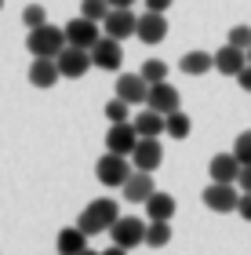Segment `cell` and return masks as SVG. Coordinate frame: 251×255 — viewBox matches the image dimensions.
I'll return each instance as SVG.
<instances>
[{
	"mask_svg": "<svg viewBox=\"0 0 251 255\" xmlns=\"http://www.w3.org/2000/svg\"><path fill=\"white\" fill-rule=\"evenodd\" d=\"M117 219H120L117 201H109V197H98V201H91L84 212H81L77 226H81L87 237H95V234H109V226L117 223Z\"/></svg>",
	"mask_w": 251,
	"mask_h": 255,
	"instance_id": "cell-1",
	"label": "cell"
},
{
	"mask_svg": "<svg viewBox=\"0 0 251 255\" xmlns=\"http://www.w3.org/2000/svg\"><path fill=\"white\" fill-rule=\"evenodd\" d=\"M26 48H29L33 59H55V55L66 48V29H62V26H51V22H44V26L29 29Z\"/></svg>",
	"mask_w": 251,
	"mask_h": 255,
	"instance_id": "cell-2",
	"label": "cell"
},
{
	"mask_svg": "<svg viewBox=\"0 0 251 255\" xmlns=\"http://www.w3.org/2000/svg\"><path fill=\"white\" fill-rule=\"evenodd\" d=\"M131 171H135V164H128V157L109 153V149L98 157V164H95V175H98L102 186H124V182L131 179Z\"/></svg>",
	"mask_w": 251,
	"mask_h": 255,
	"instance_id": "cell-3",
	"label": "cell"
},
{
	"mask_svg": "<svg viewBox=\"0 0 251 255\" xmlns=\"http://www.w3.org/2000/svg\"><path fill=\"white\" fill-rule=\"evenodd\" d=\"M109 245H120L128 252L146 245V223H142V219H135V215H120L117 223L109 226Z\"/></svg>",
	"mask_w": 251,
	"mask_h": 255,
	"instance_id": "cell-4",
	"label": "cell"
},
{
	"mask_svg": "<svg viewBox=\"0 0 251 255\" xmlns=\"http://www.w3.org/2000/svg\"><path fill=\"white\" fill-rule=\"evenodd\" d=\"M62 29H66V44H73V48H84V51H91V48L102 40V22H91V18H84V15L70 18Z\"/></svg>",
	"mask_w": 251,
	"mask_h": 255,
	"instance_id": "cell-5",
	"label": "cell"
},
{
	"mask_svg": "<svg viewBox=\"0 0 251 255\" xmlns=\"http://www.w3.org/2000/svg\"><path fill=\"white\" fill-rule=\"evenodd\" d=\"M237 201H241V186H237V182H211V186L204 190V204H208L215 215L237 212Z\"/></svg>",
	"mask_w": 251,
	"mask_h": 255,
	"instance_id": "cell-6",
	"label": "cell"
},
{
	"mask_svg": "<svg viewBox=\"0 0 251 255\" xmlns=\"http://www.w3.org/2000/svg\"><path fill=\"white\" fill-rule=\"evenodd\" d=\"M135 26H139V15L131 7H109V15L102 18V33L113 40H128L135 37Z\"/></svg>",
	"mask_w": 251,
	"mask_h": 255,
	"instance_id": "cell-7",
	"label": "cell"
},
{
	"mask_svg": "<svg viewBox=\"0 0 251 255\" xmlns=\"http://www.w3.org/2000/svg\"><path fill=\"white\" fill-rule=\"evenodd\" d=\"M55 66H59V73L62 77H70V80H81L87 69H91V51L84 48H73V44H66V48L55 55Z\"/></svg>",
	"mask_w": 251,
	"mask_h": 255,
	"instance_id": "cell-8",
	"label": "cell"
},
{
	"mask_svg": "<svg viewBox=\"0 0 251 255\" xmlns=\"http://www.w3.org/2000/svg\"><path fill=\"white\" fill-rule=\"evenodd\" d=\"M124 62V48H120V40H113L102 33V40L91 48V66L95 69H106V73H113V69H120Z\"/></svg>",
	"mask_w": 251,
	"mask_h": 255,
	"instance_id": "cell-9",
	"label": "cell"
},
{
	"mask_svg": "<svg viewBox=\"0 0 251 255\" xmlns=\"http://www.w3.org/2000/svg\"><path fill=\"white\" fill-rule=\"evenodd\" d=\"M135 142H139V131H135L131 121H120V124H109L106 131V149L109 153H120V157H131Z\"/></svg>",
	"mask_w": 251,
	"mask_h": 255,
	"instance_id": "cell-10",
	"label": "cell"
},
{
	"mask_svg": "<svg viewBox=\"0 0 251 255\" xmlns=\"http://www.w3.org/2000/svg\"><path fill=\"white\" fill-rule=\"evenodd\" d=\"M161 160H164V146L157 142V138H139V142H135V149H131L135 171H157Z\"/></svg>",
	"mask_w": 251,
	"mask_h": 255,
	"instance_id": "cell-11",
	"label": "cell"
},
{
	"mask_svg": "<svg viewBox=\"0 0 251 255\" xmlns=\"http://www.w3.org/2000/svg\"><path fill=\"white\" fill-rule=\"evenodd\" d=\"M124 201L131 204H146L150 197L157 193V182H153V171H131V179L124 182Z\"/></svg>",
	"mask_w": 251,
	"mask_h": 255,
	"instance_id": "cell-12",
	"label": "cell"
},
{
	"mask_svg": "<svg viewBox=\"0 0 251 255\" xmlns=\"http://www.w3.org/2000/svg\"><path fill=\"white\" fill-rule=\"evenodd\" d=\"M135 37H139L142 44H161L167 37V18L161 15V11H142L139 26H135Z\"/></svg>",
	"mask_w": 251,
	"mask_h": 255,
	"instance_id": "cell-13",
	"label": "cell"
},
{
	"mask_svg": "<svg viewBox=\"0 0 251 255\" xmlns=\"http://www.w3.org/2000/svg\"><path fill=\"white\" fill-rule=\"evenodd\" d=\"M146 95H150V84L139 73H120L117 77V99H124L128 106H146Z\"/></svg>",
	"mask_w": 251,
	"mask_h": 255,
	"instance_id": "cell-14",
	"label": "cell"
},
{
	"mask_svg": "<svg viewBox=\"0 0 251 255\" xmlns=\"http://www.w3.org/2000/svg\"><path fill=\"white\" fill-rule=\"evenodd\" d=\"M146 106L157 110V113H175L182 106V99H178V91L167 84V80H161V84H150V95H146Z\"/></svg>",
	"mask_w": 251,
	"mask_h": 255,
	"instance_id": "cell-15",
	"label": "cell"
},
{
	"mask_svg": "<svg viewBox=\"0 0 251 255\" xmlns=\"http://www.w3.org/2000/svg\"><path fill=\"white\" fill-rule=\"evenodd\" d=\"M241 160H237V153L230 149V153H215L211 164H208V175L211 182H237V175H241Z\"/></svg>",
	"mask_w": 251,
	"mask_h": 255,
	"instance_id": "cell-16",
	"label": "cell"
},
{
	"mask_svg": "<svg viewBox=\"0 0 251 255\" xmlns=\"http://www.w3.org/2000/svg\"><path fill=\"white\" fill-rule=\"evenodd\" d=\"M244 66H248V51L233 48V44H222V48L215 51V69H219L222 77H237Z\"/></svg>",
	"mask_w": 251,
	"mask_h": 255,
	"instance_id": "cell-17",
	"label": "cell"
},
{
	"mask_svg": "<svg viewBox=\"0 0 251 255\" xmlns=\"http://www.w3.org/2000/svg\"><path fill=\"white\" fill-rule=\"evenodd\" d=\"M175 208H178L175 197L157 190L150 201H146V219H150V223H171V219H175Z\"/></svg>",
	"mask_w": 251,
	"mask_h": 255,
	"instance_id": "cell-18",
	"label": "cell"
},
{
	"mask_svg": "<svg viewBox=\"0 0 251 255\" xmlns=\"http://www.w3.org/2000/svg\"><path fill=\"white\" fill-rule=\"evenodd\" d=\"M59 80H62V73L55 66V59H33V66H29V84L33 88H55Z\"/></svg>",
	"mask_w": 251,
	"mask_h": 255,
	"instance_id": "cell-19",
	"label": "cell"
},
{
	"mask_svg": "<svg viewBox=\"0 0 251 255\" xmlns=\"http://www.w3.org/2000/svg\"><path fill=\"white\" fill-rule=\"evenodd\" d=\"M178 69L186 77H204L208 69H215V55L211 51H186L178 59Z\"/></svg>",
	"mask_w": 251,
	"mask_h": 255,
	"instance_id": "cell-20",
	"label": "cell"
},
{
	"mask_svg": "<svg viewBox=\"0 0 251 255\" xmlns=\"http://www.w3.org/2000/svg\"><path fill=\"white\" fill-rule=\"evenodd\" d=\"M131 124H135V131H139V138H161L164 135V113H157L150 106H146V113H139Z\"/></svg>",
	"mask_w": 251,
	"mask_h": 255,
	"instance_id": "cell-21",
	"label": "cell"
},
{
	"mask_svg": "<svg viewBox=\"0 0 251 255\" xmlns=\"http://www.w3.org/2000/svg\"><path fill=\"white\" fill-rule=\"evenodd\" d=\"M55 248H59V255H81L87 248V234L81 226H70V230H62V234H59Z\"/></svg>",
	"mask_w": 251,
	"mask_h": 255,
	"instance_id": "cell-22",
	"label": "cell"
},
{
	"mask_svg": "<svg viewBox=\"0 0 251 255\" xmlns=\"http://www.w3.org/2000/svg\"><path fill=\"white\" fill-rule=\"evenodd\" d=\"M189 131H193V121H189L182 110H175V113H167V117H164V135H171V138H186Z\"/></svg>",
	"mask_w": 251,
	"mask_h": 255,
	"instance_id": "cell-23",
	"label": "cell"
},
{
	"mask_svg": "<svg viewBox=\"0 0 251 255\" xmlns=\"http://www.w3.org/2000/svg\"><path fill=\"white\" fill-rule=\"evenodd\" d=\"M171 241V223H146V245L150 248H164Z\"/></svg>",
	"mask_w": 251,
	"mask_h": 255,
	"instance_id": "cell-24",
	"label": "cell"
},
{
	"mask_svg": "<svg viewBox=\"0 0 251 255\" xmlns=\"http://www.w3.org/2000/svg\"><path fill=\"white\" fill-rule=\"evenodd\" d=\"M139 77L146 80V84H161V80H167V66L161 59H150V62H142Z\"/></svg>",
	"mask_w": 251,
	"mask_h": 255,
	"instance_id": "cell-25",
	"label": "cell"
},
{
	"mask_svg": "<svg viewBox=\"0 0 251 255\" xmlns=\"http://www.w3.org/2000/svg\"><path fill=\"white\" fill-rule=\"evenodd\" d=\"M128 110H131V106H128L124 99H109L102 113H106V121H109V124H120V121H131V113H128Z\"/></svg>",
	"mask_w": 251,
	"mask_h": 255,
	"instance_id": "cell-26",
	"label": "cell"
},
{
	"mask_svg": "<svg viewBox=\"0 0 251 255\" xmlns=\"http://www.w3.org/2000/svg\"><path fill=\"white\" fill-rule=\"evenodd\" d=\"M81 15L91 18V22H102L109 15V4H106V0H81Z\"/></svg>",
	"mask_w": 251,
	"mask_h": 255,
	"instance_id": "cell-27",
	"label": "cell"
},
{
	"mask_svg": "<svg viewBox=\"0 0 251 255\" xmlns=\"http://www.w3.org/2000/svg\"><path fill=\"white\" fill-rule=\"evenodd\" d=\"M48 22V11H44L40 4H26V11H22V26H29V29H37Z\"/></svg>",
	"mask_w": 251,
	"mask_h": 255,
	"instance_id": "cell-28",
	"label": "cell"
},
{
	"mask_svg": "<svg viewBox=\"0 0 251 255\" xmlns=\"http://www.w3.org/2000/svg\"><path fill=\"white\" fill-rule=\"evenodd\" d=\"M226 44H233V48L248 51V48H251V26H233L230 37H226Z\"/></svg>",
	"mask_w": 251,
	"mask_h": 255,
	"instance_id": "cell-29",
	"label": "cell"
},
{
	"mask_svg": "<svg viewBox=\"0 0 251 255\" xmlns=\"http://www.w3.org/2000/svg\"><path fill=\"white\" fill-rule=\"evenodd\" d=\"M233 153H237V160H241V164H251V131H241V135H237Z\"/></svg>",
	"mask_w": 251,
	"mask_h": 255,
	"instance_id": "cell-30",
	"label": "cell"
},
{
	"mask_svg": "<svg viewBox=\"0 0 251 255\" xmlns=\"http://www.w3.org/2000/svg\"><path fill=\"white\" fill-rule=\"evenodd\" d=\"M237 215H241L244 223H251V193H241V201H237Z\"/></svg>",
	"mask_w": 251,
	"mask_h": 255,
	"instance_id": "cell-31",
	"label": "cell"
},
{
	"mask_svg": "<svg viewBox=\"0 0 251 255\" xmlns=\"http://www.w3.org/2000/svg\"><path fill=\"white\" fill-rule=\"evenodd\" d=\"M237 186H241V193H251V164L241 168V175H237Z\"/></svg>",
	"mask_w": 251,
	"mask_h": 255,
	"instance_id": "cell-32",
	"label": "cell"
},
{
	"mask_svg": "<svg viewBox=\"0 0 251 255\" xmlns=\"http://www.w3.org/2000/svg\"><path fill=\"white\" fill-rule=\"evenodd\" d=\"M237 84H241V88L248 91V95H251V66H244L241 73H237Z\"/></svg>",
	"mask_w": 251,
	"mask_h": 255,
	"instance_id": "cell-33",
	"label": "cell"
},
{
	"mask_svg": "<svg viewBox=\"0 0 251 255\" xmlns=\"http://www.w3.org/2000/svg\"><path fill=\"white\" fill-rule=\"evenodd\" d=\"M142 4H146V11H161L164 15V11L171 7V0H142Z\"/></svg>",
	"mask_w": 251,
	"mask_h": 255,
	"instance_id": "cell-34",
	"label": "cell"
},
{
	"mask_svg": "<svg viewBox=\"0 0 251 255\" xmlns=\"http://www.w3.org/2000/svg\"><path fill=\"white\" fill-rule=\"evenodd\" d=\"M102 255H128V248H120V245H109V248L102 252Z\"/></svg>",
	"mask_w": 251,
	"mask_h": 255,
	"instance_id": "cell-35",
	"label": "cell"
},
{
	"mask_svg": "<svg viewBox=\"0 0 251 255\" xmlns=\"http://www.w3.org/2000/svg\"><path fill=\"white\" fill-rule=\"evenodd\" d=\"M109 7H135V0H106Z\"/></svg>",
	"mask_w": 251,
	"mask_h": 255,
	"instance_id": "cell-36",
	"label": "cell"
},
{
	"mask_svg": "<svg viewBox=\"0 0 251 255\" xmlns=\"http://www.w3.org/2000/svg\"><path fill=\"white\" fill-rule=\"evenodd\" d=\"M81 255H102V252H95V248H84V252H81Z\"/></svg>",
	"mask_w": 251,
	"mask_h": 255,
	"instance_id": "cell-37",
	"label": "cell"
},
{
	"mask_svg": "<svg viewBox=\"0 0 251 255\" xmlns=\"http://www.w3.org/2000/svg\"><path fill=\"white\" fill-rule=\"evenodd\" d=\"M248 66H251V48H248Z\"/></svg>",
	"mask_w": 251,
	"mask_h": 255,
	"instance_id": "cell-38",
	"label": "cell"
},
{
	"mask_svg": "<svg viewBox=\"0 0 251 255\" xmlns=\"http://www.w3.org/2000/svg\"><path fill=\"white\" fill-rule=\"evenodd\" d=\"M0 7H4V0H0Z\"/></svg>",
	"mask_w": 251,
	"mask_h": 255,
	"instance_id": "cell-39",
	"label": "cell"
}]
</instances>
